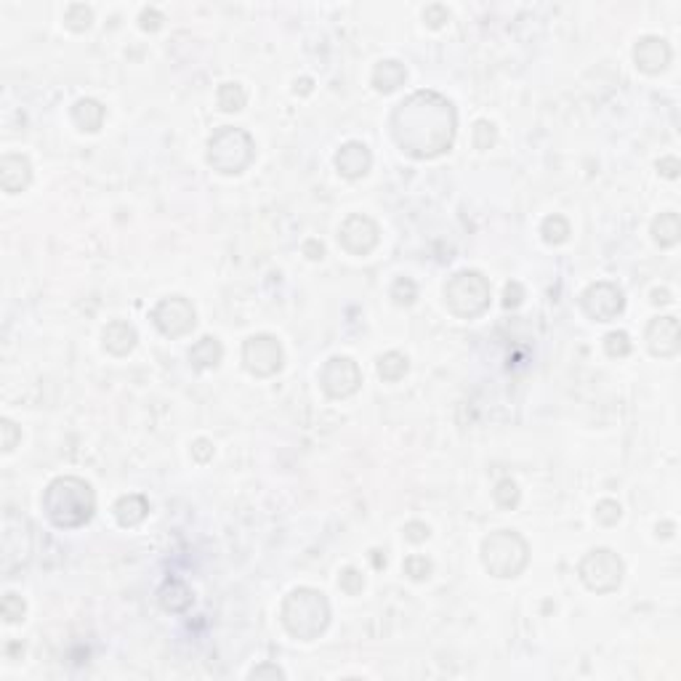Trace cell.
<instances>
[{
  "mask_svg": "<svg viewBox=\"0 0 681 681\" xmlns=\"http://www.w3.org/2000/svg\"><path fill=\"white\" fill-rule=\"evenodd\" d=\"M581 578L591 591H615L623 581V564L612 551H591L581 564Z\"/></svg>",
  "mask_w": 681,
  "mask_h": 681,
  "instance_id": "52a82bcc",
  "label": "cell"
},
{
  "mask_svg": "<svg viewBox=\"0 0 681 681\" xmlns=\"http://www.w3.org/2000/svg\"><path fill=\"white\" fill-rule=\"evenodd\" d=\"M22 612H24V601L16 599V593H8L5 601H3V615H5L8 620H19Z\"/></svg>",
  "mask_w": 681,
  "mask_h": 681,
  "instance_id": "d4e9b609",
  "label": "cell"
},
{
  "mask_svg": "<svg viewBox=\"0 0 681 681\" xmlns=\"http://www.w3.org/2000/svg\"><path fill=\"white\" fill-rule=\"evenodd\" d=\"M655 240L660 242V245H676L679 242V219H676V213H666V216H660L657 222H655Z\"/></svg>",
  "mask_w": 681,
  "mask_h": 681,
  "instance_id": "44dd1931",
  "label": "cell"
},
{
  "mask_svg": "<svg viewBox=\"0 0 681 681\" xmlns=\"http://www.w3.org/2000/svg\"><path fill=\"white\" fill-rule=\"evenodd\" d=\"M394 138L412 157H434L455 137L453 104L437 93H415L394 112Z\"/></svg>",
  "mask_w": 681,
  "mask_h": 681,
  "instance_id": "6da1fadb",
  "label": "cell"
},
{
  "mask_svg": "<svg viewBox=\"0 0 681 681\" xmlns=\"http://www.w3.org/2000/svg\"><path fill=\"white\" fill-rule=\"evenodd\" d=\"M647 341L652 355L660 357H671L679 352V322L676 317H657L652 319L649 330H647Z\"/></svg>",
  "mask_w": 681,
  "mask_h": 681,
  "instance_id": "4fadbf2b",
  "label": "cell"
},
{
  "mask_svg": "<svg viewBox=\"0 0 681 681\" xmlns=\"http://www.w3.org/2000/svg\"><path fill=\"white\" fill-rule=\"evenodd\" d=\"M152 317L166 336H184L194 327V309L184 298H166Z\"/></svg>",
  "mask_w": 681,
  "mask_h": 681,
  "instance_id": "8fae6325",
  "label": "cell"
},
{
  "mask_svg": "<svg viewBox=\"0 0 681 681\" xmlns=\"http://www.w3.org/2000/svg\"><path fill=\"white\" fill-rule=\"evenodd\" d=\"M192 363L197 364V367H211V364H216L222 360V346H219V341L216 338H203L194 349H192Z\"/></svg>",
  "mask_w": 681,
  "mask_h": 681,
  "instance_id": "ffe728a7",
  "label": "cell"
},
{
  "mask_svg": "<svg viewBox=\"0 0 681 681\" xmlns=\"http://www.w3.org/2000/svg\"><path fill=\"white\" fill-rule=\"evenodd\" d=\"M607 352L612 357H623L631 352V344H629V336L626 333H610L607 336Z\"/></svg>",
  "mask_w": 681,
  "mask_h": 681,
  "instance_id": "cb8c5ba5",
  "label": "cell"
},
{
  "mask_svg": "<svg viewBox=\"0 0 681 681\" xmlns=\"http://www.w3.org/2000/svg\"><path fill=\"white\" fill-rule=\"evenodd\" d=\"M360 367L349 357H333L322 370V389L330 397H349L360 386Z\"/></svg>",
  "mask_w": 681,
  "mask_h": 681,
  "instance_id": "ba28073f",
  "label": "cell"
},
{
  "mask_svg": "<svg viewBox=\"0 0 681 681\" xmlns=\"http://www.w3.org/2000/svg\"><path fill=\"white\" fill-rule=\"evenodd\" d=\"M211 166H216L222 174H240L251 166L253 160V141L245 131L224 128L211 138V152H208Z\"/></svg>",
  "mask_w": 681,
  "mask_h": 681,
  "instance_id": "8992f818",
  "label": "cell"
},
{
  "mask_svg": "<svg viewBox=\"0 0 681 681\" xmlns=\"http://www.w3.org/2000/svg\"><path fill=\"white\" fill-rule=\"evenodd\" d=\"M373 83H375V89L383 93L394 91V89H400L402 83H405V67L402 64H397V61H383V64H378L375 67V72H373Z\"/></svg>",
  "mask_w": 681,
  "mask_h": 681,
  "instance_id": "e0dca14e",
  "label": "cell"
},
{
  "mask_svg": "<svg viewBox=\"0 0 681 681\" xmlns=\"http://www.w3.org/2000/svg\"><path fill=\"white\" fill-rule=\"evenodd\" d=\"M583 309L599 322H610V319L618 317L620 309H623V293L610 282L591 285L586 296H583Z\"/></svg>",
  "mask_w": 681,
  "mask_h": 681,
  "instance_id": "30bf717a",
  "label": "cell"
},
{
  "mask_svg": "<svg viewBox=\"0 0 681 681\" xmlns=\"http://www.w3.org/2000/svg\"><path fill=\"white\" fill-rule=\"evenodd\" d=\"M485 567L498 578H514L527 564V545L519 535L500 530L485 541Z\"/></svg>",
  "mask_w": 681,
  "mask_h": 681,
  "instance_id": "5b68a950",
  "label": "cell"
},
{
  "mask_svg": "<svg viewBox=\"0 0 681 681\" xmlns=\"http://www.w3.org/2000/svg\"><path fill=\"white\" fill-rule=\"evenodd\" d=\"M336 166L346 179H357V176L367 174V168H370V152L364 144L352 141V144L341 147V152L336 155Z\"/></svg>",
  "mask_w": 681,
  "mask_h": 681,
  "instance_id": "9a60e30c",
  "label": "cell"
},
{
  "mask_svg": "<svg viewBox=\"0 0 681 681\" xmlns=\"http://www.w3.org/2000/svg\"><path fill=\"white\" fill-rule=\"evenodd\" d=\"M75 120H78V126L83 128V131H99V126H101V118H104V109H101V104H96L91 99H83V101H78L75 104Z\"/></svg>",
  "mask_w": 681,
  "mask_h": 681,
  "instance_id": "ac0fdd59",
  "label": "cell"
},
{
  "mask_svg": "<svg viewBox=\"0 0 681 681\" xmlns=\"http://www.w3.org/2000/svg\"><path fill=\"white\" fill-rule=\"evenodd\" d=\"M445 298L458 317H477L490 304V285L479 272H460L448 282Z\"/></svg>",
  "mask_w": 681,
  "mask_h": 681,
  "instance_id": "277c9868",
  "label": "cell"
},
{
  "mask_svg": "<svg viewBox=\"0 0 681 681\" xmlns=\"http://www.w3.org/2000/svg\"><path fill=\"white\" fill-rule=\"evenodd\" d=\"M115 514H118L120 525H126V527L138 525L147 516V500L138 498V496H128L115 506Z\"/></svg>",
  "mask_w": 681,
  "mask_h": 681,
  "instance_id": "d6986e66",
  "label": "cell"
},
{
  "mask_svg": "<svg viewBox=\"0 0 681 681\" xmlns=\"http://www.w3.org/2000/svg\"><path fill=\"white\" fill-rule=\"evenodd\" d=\"M668 59H671V48L666 46L663 38H644L636 46V64L644 72H660V70H666Z\"/></svg>",
  "mask_w": 681,
  "mask_h": 681,
  "instance_id": "5bb4252c",
  "label": "cell"
},
{
  "mask_svg": "<svg viewBox=\"0 0 681 681\" xmlns=\"http://www.w3.org/2000/svg\"><path fill=\"white\" fill-rule=\"evenodd\" d=\"M264 674H272V676H279V679L285 676V674H282V671H279L277 666H264V668H256V671L251 674V679H261Z\"/></svg>",
  "mask_w": 681,
  "mask_h": 681,
  "instance_id": "484cf974",
  "label": "cell"
},
{
  "mask_svg": "<svg viewBox=\"0 0 681 681\" xmlns=\"http://www.w3.org/2000/svg\"><path fill=\"white\" fill-rule=\"evenodd\" d=\"M496 500H498L503 508L516 506V500H519V490H516V485H514L511 479H503V482L498 485V490H496Z\"/></svg>",
  "mask_w": 681,
  "mask_h": 681,
  "instance_id": "603a6c76",
  "label": "cell"
},
{
  "mask_svg": "<svg viewBox=\"0 0 681 681\" xmlns=\"http://www.w3.org/2000/svg\"><path fill=\"white\" fill-rule=\"evenodd\" d=\"M43 508L56 527H80L91 519L93 493L83 479L64 477L51 482L43 496Z\"/></svg>",
  "mask_w": 681,
  "mask_h": 681,
  "instance_id": "7a4b0ae2",
  "label": "cell"
},
{
  "mask_svg": "<svg viewBox=\"0 0 681 681\" xmlns=\"http://www.w3.org/2000/svg\"><path fill=\"white\" fill-rule=\"evenodd\" d=\"M330 618V607L325 601V596L319 591L298 589L293 591L285 604H282V623L293 636L312 641L317 638Z\"/></svg>",
  "mask_w": 681,
  "mask_h": 681,
  "instance_id": "3957f363",
  "label": "cell"
},
{
  "mask_svg": "<svg viewBox=\"0 0 681 681\" xmlns=\"http://www.w3.org/2000/svg\"><path fill=\"white\" fill-rule=\"evenodd\" d=\"M137 344V333L131 325L126 322H112L107 330H104V346L112 352V355H128Z\"/></svg>",
  "mask_w": 681,
  "mask_h": 681,
  "instance_id": "2e32d148",
  "label": "cell"
},
{
  "mask_svg": "<svg viewBox=\"0 0 681 681\" xmlns=\"http://www.w3.org/2000/svg\"><path fill=\"white\" fill-rule=\"evenodd\" d=\"M341 242H344V248L346 251H352V253H357V256H364L367 251H373L375 248V242H378V229L375 224L367 219V216H352L344 227H341Z\"/></svg>",
  "mask_w": 681,
  "mask_h": 681,
  "instance_id": "7c38bea8",
  "label": "cell"
},
{
  "mask_svg": "<svg viewBox=\"0 0 681 681\" xmlns=\"http://www.w3.org/2000/svg\"><path fill=\"white\" fill-rule=\"evenodd\" d=\"M282 364L279 344L272 336H256L245 344V367L256 375H272Z\"/></svg>",
  "mask_w": 681,
  "mask_h": 681,
  "instance_id": "9c48e42d",
  "label": "cell"
},
{
  "mask_svg": "<svg viewBox=\"0 0 681 681\" xmlns=\"http://www.w3.org/2000/svg\"><path fill=\"white\" fill-rule=\"evenodd\" d=\"M378 370H381V375H383L386 381H397V378H402V375L408 373V360H405L402 355L392 352V355L381 357Z\"/></svg>",
  "mask_w": 681,
  "mask_h": 681,
  "instance_id": "7402d4cb",
  "label": "cell"
}]
</instances>
